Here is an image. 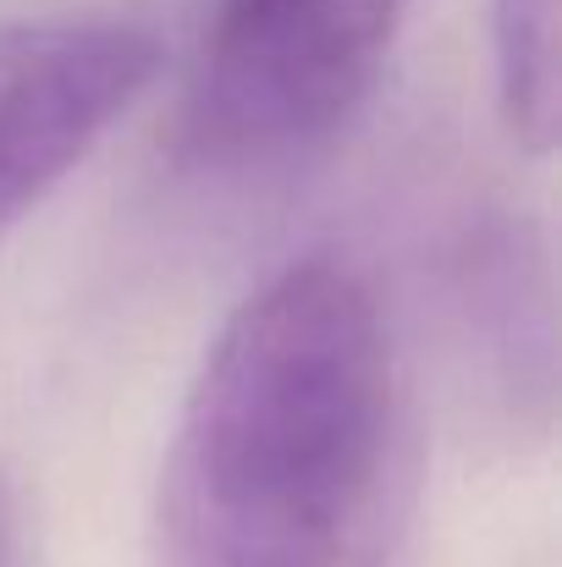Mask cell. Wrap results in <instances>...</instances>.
I'll return each mask as SVG.
<instances>
[{
  "instance_id": "6da1fadb",
  "label": "cell",
  "mask_w": 562,
  "mask_h": 567,
  "mask_svg": "<svg viewBox=\"0 0 562 567\" xmlns=\"http://www.w3.org/2000/svg\"><path fill=\"white\" fill-rule=\"evenodd\" d=\"M397 435V359L370 276L343 254L282 265L187 385L150 567H375Z\"/></svg>"
},
{
  "instance_id": "7a4b0ae2",
  "label": "cell",
  "mask_w": 562,
  "mask_h": 567,
  "mask_svg": "<svg viewBox=\"0 0 562 567\" xmlns=\"http://www.w3.org/2000/svg\"><path fill=\"white\" fill-rule=\"evenodd\" d=\"M408 0H215L187 89L204 155H282L326 138L380 78Z\"/></svg>"
},
{
  "instance_id": "5b68a950",
  "label": "cell",
  "mask_w": 562,
  "mask_h": 567,
  "mask_svg": "<svg viewBox=\"0 0 562 567\" xmlns=\"http://www.w3.org/2000/svg\"><path fill=\"white\" fill-rule=\"evenodd\" d=\"M11 546H17V513H11V496L0 485V567H11Z\"/></svg>"
},
{
  "instance_id": "277c9868",
  "label": "cell",
  "mask_w": 562,
  "mask_h": 567,
  "mask_svg": "<svg viewBox=\"0 0 562 567\" xmlns=\"http://www.w3.org/2000/svg\"><path fill=\"white\" fill-rule=\"evenodd\" d=\"M558 6L562 0H491L502 122L535 155L558 144Z\"/></svg>"
},
{
  "instance_id": "3957f363",
  "label": "cell",
  "mask_w": 562,
  "mask_h": 567,
  "mask_svg": "<svg viewBox=\"0 0 562 567\" xmlns=\"http://www.w3.org/2000/svg\"><path fill=\"white\" fill-rule=\"evenodd\" d=\"M161 44L116 17L0 28V226L39 204L155 83Z\"/></svg>"
}]
</instances>
